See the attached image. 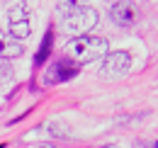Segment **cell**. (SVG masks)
Instances as JSON below:
<instances>
[{
  "mask_svg": "<svg viewBox=\"0 0 158 148\" xmlns=\"http://www.w3.org/2000/svg\"><path fill=\"white\" fill-rule=\"evenodd\" d=\"M63 54H66V61L71 63H90V61H98V58H105L110 54V44L105 37H76L71 39L66 46H63Z\"/></svg>",
  "mask_w": 158,
  "mask_h": 148,
  "instance_id": "obj_1",
  "label": "cell"
},
{
  "mask_svg": "<svg viewBox=\"0 0 158 148\" xmlns=\"http://www.w3.org/2000/svg\"><path fill=\"white\" fill-rule=\"evenodd\" d=\"M61 12H66L61 17V27H63L66 34H73V39L85 37L100 19L98 10L88 7V5H73V2H68V5H61Z\"/></svg>",
  "mask_w": 158,
  "mask_h": 148,
  "instance_id": "obj_2",
  "label": "cell"
},
{
  "mask_svg": "<svg viewBox=\"0 0 158 148\" xmlns=\"http://www.w3.org/2000/svg\"><path fill=\"white\" fill-rule=\"evenodd\" d=\"M131 68V54L129 51H112L105 56L100 75L102 78H114V75H124Z\"/></svg>",
  "mask_w": 158,
  "mask_h": 148,
  "instance_id": "obj_3",
  "label": "cell"
},
{
  "mask_svg": "<svg viewBox=\"0 0 158 148\" xmlns=\"http://www.w3.org/2000/svg\"><path fill=\"white\" fill-rule=\"evenodd\" d=\"M76 73H78V66H76V63H71V61H66V58H59V61H54V63L46 68L44 83H46V85H51V83H63V80L76 78Z\"/></svg>",
  "mask_w": 158,
  "mask_h": 148,
  "instance_id": "obj_4",
  "label": "cell"
},
{
  "mask_svg": "<svg viewBox=\"0 0 158 148\" xmlns=\"http://www.w3.org/2000/svg\"><path fill=\"white\" fill-rule=\"evenodd\" d=\"M10 37H15L17 41L29 37V32H32V24H29V17H27V7L24 5H15L12 10H10Z\"/></svg>",
  "mask_w": 158,
  "mask_h": 148,
  "instance_id": "obj_5",
  "label": "cell"
},
{
  "mask_svg": "<svg viewBox=\"0 0 158 148\" xmlns=\"http://www.w3.org/2000/svg\"><path fill=\"white\" fill-rule=\"evenodd\" d=\"M110 17L114 19L117 24H122V27H129V24L136 22V7H134L131 2H127V0L114 2V5L110 7Z\"/></svg>",
  "mask_w": 158,
  "mask_h": 148,
  "instance_id": "obj_6",
  "label": "cell"
},
{
  "mask_svg": "<svg viewBox=\"0 0 158 148\" xmlns=\"http://www.w3.org/2000/svg\"><path fill=\"white\" fill-rule=\"evenodd\" d=\"M22 54H24V44L7 34L5 41H2V46H0V58H17Z\"/></svg>",
  "mask_w": 158,
  "mask_h": 148,
  "instance_id": "obj_7",
  "label": "cell"
},
{
  "mask_svg": "<svg viewBox=\"0 0 158 148\" xmlns=\"http://www.w3.org/2000/svg\"><path fill=\"white\" fill-rule=\"evenodd\" d=\"M51 41H54V32L49 29L46 32V37H44V44H41V49H39V54H37V63H44L46 58H49V51H51Z\"/></svg>",
  "mask_w": 158,
  "mask_h": 148,
  "instance_id": "obj_8",
  "label": "cell"
},
{
  "mask_svg": "<svg viewBox=\"0 0 158 148\" xmlns=\"http://www.w3.org/2000/svg\"><path fill=\"white\" fill-rule=\"evenodd\" d=\"M5 37H7V34H5L2 29H0V46H2V41H5Z\"/></svg>",
  "mask_w": 158,
  "mask_h": 148,
  "instance_id": "obj_9",
  "label": "cell"
},
{
  "mask_svg": "<svg viewBox=\"0 0 158 148\" xmlns=\"http://www.w3.org/2000/svg\"><path fill=\"white\" fill-rule=\"evenodd\" d=\"M39 148H54V146H39Z\"/></svg>",
  "mask_w": 158,
  "mask_h": 148,
  "instance_id": "obj_10",
  "label": "cell"
}]
</instances>
